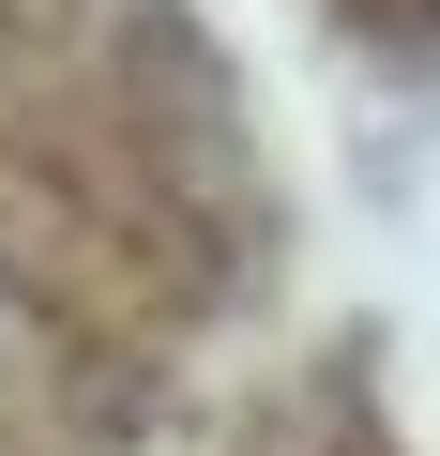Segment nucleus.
I'll return each instance as SVG.
<instances>
[{
  "mask_svg": "<svg viewBox=\"0 0 440 456\" xmlns=\"http://www.w3.org/2000/svg\"><path fill=\"white\" fill-rule=\"evenodd\" d=\"M76 61L46 31V0H0V395L31 380L46 350V244H61V167H46V122H61ZM16 441V411H0Z\"/></svg>",
  "mask_w": 440,
  "mask_h": 456,
  "instance_id": "obj_1",
  "label": "nucleus"
}]
</instances>
